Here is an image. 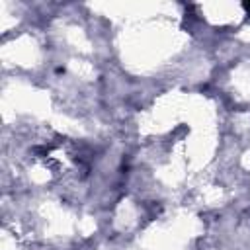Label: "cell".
<instances>
[{"label": "cell", "instance_id": "obj_1", "mask_svg": "<svg viewBox=\"0 0 250 250\" xmlns=\"http://www.w3.org/2000/svg\"><path fill=\"white\" fill-rule=\"evenodd\" d=\"M244 8H246V10H250V4H244Z\"/></svg>", "mask_w": 250, "mask_h": 250}]
</instances>
